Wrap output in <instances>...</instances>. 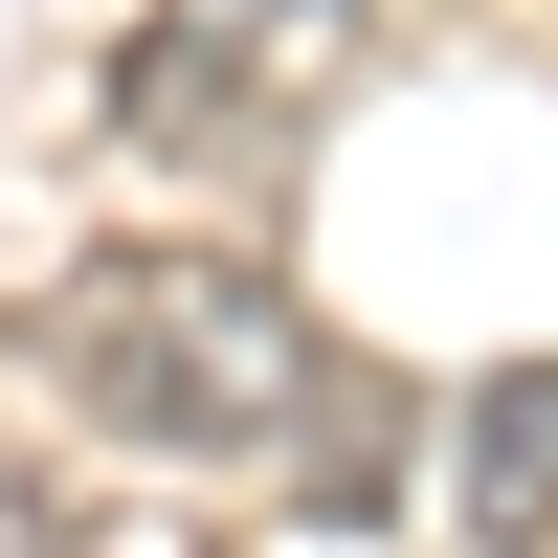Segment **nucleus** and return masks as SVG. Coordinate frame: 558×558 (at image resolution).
Returning a JSON list of instances; mask_svg holds the SVG:
<instances>
[{
	"label": "nucleus",
	"instance_id": "f257e3e1",
	"mask_svg": "<svg viewBox=\"0 0 558 558\" xmlns=\"http://www.w3.org/2000/svg\"><path fill=\"white\" fill-rule=\"evenodd\" d=\"M45 380L112 447H157V470H246V447L313 425L336 336H313L246 246H89L68 291H45Z\"/></svg>",
	"mask_w": 558,
	"mask_h": 558
},
{
	"label": "nucleus",
	"instance_id": "f03ea898",
	"mask_svg": "<svg viewBox=\"0 0 558 558\" xmlns=\"http://www.w3.org/2000/svg\"><path fill=\"white\" fill-rule=\"evenodd\" d=\"M336 89H357V0H134L112 45L134 157H291Z\"/></svg>",
	"mask_w": 558,
	"mask_h": 558
},
{
	"label": "nucleus",
	"instance_id": "7ed1b4c3",
	"mask_svg": "<svg viewBox=\"0 0 558 558\" xmlns=\"http://www.w3.org/2000/svg\"><path fill=\"white\" fill-rule=\"evenodd\" d=\"M447 514H470L492 558H536L558 536V380L514 357V380H470V447H447Z\"/></svg>",
	"mask_w": 558,
	"mask_h": 558
},
{
	"label": "nucleus",
	"instance_id": "20e7f679",
	"mask_svg": "<svg viewBox=\"0 0 558 558\" xmlns=\"http://www.w3.org/2000/svg\"><path fill=\"white\" fill-rule=\"evenodd\" d=\"M402 447H425V402H402L380 357H357V380H313V425H291V470H313V492H291V514H336V536H357V514H402Z\"/></svg>",
	"mask_w": 558,
	"mask_h": 558
},
{
	"label": "nucleus",
	"instance_id": "39448f33",
	"mask_svg": "<svg viewBox=\"0 0 558 558\" xmlns=\"http://www.w3.org/2000/svg\"><path fill=\"white\" fill-rule=\"evenodd\" d=\"M0 558H223V536H202V492H45Z\"/></svg>",
	"mask_w": 558,
	"mask_h": 558
}]
</instances>
